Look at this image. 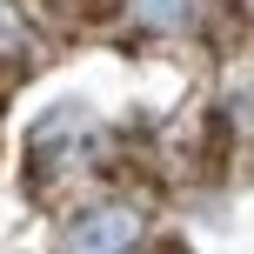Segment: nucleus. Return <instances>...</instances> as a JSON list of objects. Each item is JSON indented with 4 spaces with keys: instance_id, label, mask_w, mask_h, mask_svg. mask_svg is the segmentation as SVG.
Masks as SVG:
<instances>
[{
    "instance_id": "f257e3e1",
    "label": "nucleus",
    "mask_w": 254,
    "mask_h": 254,
    "mask_svg": "<svg viewBox=\"0 0 254 254\" xmlns=\"http://www.w3.org/2000/svg\"><path fill=\"white\" fill-rule=\"evenodd\" d=\"M107 134L87 107H54L47 121L27 134V181L34 194H54V181H74V174H94Z\"/></svg>"
},
{
    "instance_id": "f03ea898",
    "label": "nucleus",
    "mask_w": 254,
    "mask_h": 254,
    "mask_svg": "<svg viewBox=\"0 0 254 254\" xmlns=\"http://www.w3.org/2000/svg\"><path fill=\"white\" fill-rule=\"evenodd\" d=\"M140 234H147V214H140L134 201H87L61 228V241L87 248V254H121V248H140Z\"/></svg>"
},
{
    "instance_id": "7ed1b4c3",
    "label": "nucleus",
    "mask_w": 254,
    "mask_h": 254,
    "mask_svg": "<svg viewBox=\"0 0 254 254\" xmlns=\"http://www.w3.org/2000/svg\"><path fill=\"white\" fill-rule=\"evenodd\" d=\"M114 7H121V20L134 27L140 40H194L214 20L207 0H114Z\"/></svg>"
},
{
    "instance_id": "20e7f679",
    "label": "nucleus",
    "mask_w": 254,
    "mask_h": 254,
    "mask_svg": "<svg viewBox=\"0 0 254 254\" xmlns=\"http://www.w3.org/2000/svg\"><path fill=\"white\" fill-rule=\"evenodd\" d=\"M34 61V13L20 0H0V67H27Z\"/></svg>"
},
{
    "instance_id": "39448f33",
    "label": "nucleus",
    "mask_w": 254,
    "mask_h": 254,
    "mask_svg": "<svg viewBox=\"0 0 254 254\" xmlns=\"http://www.w3.org/2000/svg\"><path fill=\"white\" fill-rule=\"evenodd\" d=\"M221 114L241 127V134H254V61H234L221 74Z\"/></svg>"
}]
</instances>
